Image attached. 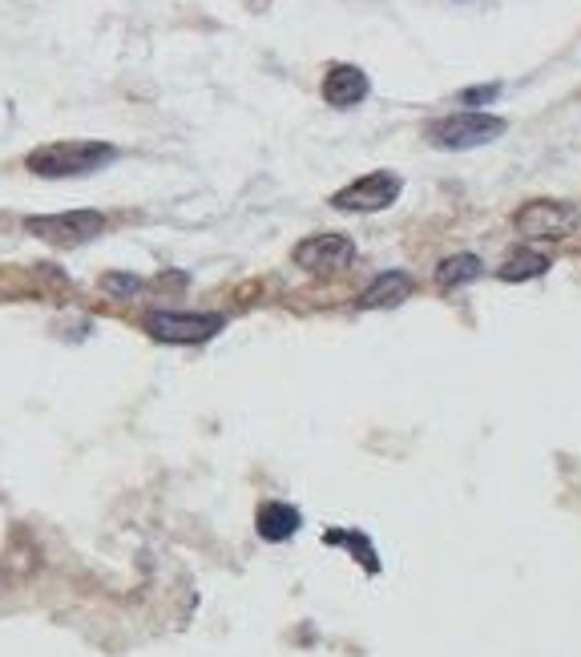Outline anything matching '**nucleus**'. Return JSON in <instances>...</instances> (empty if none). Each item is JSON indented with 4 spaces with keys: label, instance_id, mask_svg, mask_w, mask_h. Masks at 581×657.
I'll return each mask as SVG.
<instances>
[{
    "label": "nucleus",
    "instance_id": "ddd939ff",
    "mask_svg": "<svg viewBox=\"0 0 581 657\" xmlns=\"http://www.w3.org/2000/svg\"><path fill=\"white\" fill-rule=\"evenodd\" d=\"M328 545H347V552H352V557H359L368 573H380V557L371 552V540L364 537V533H344V528H331Z\"/></svg>",
    "mask_w": 581,
    "mask_h": 657
},
{
    "label": "nucleus",
    "instance_id": "f03ea898",
    "mask_svg": "<svg viewBox=\"0 0 581 657\" xmlns=\"http://www.w3.org/2000/svg\"><path fill=\"white\" fill-rule=\"evenodd\" d=\"M226 327V315L218 311H150L142 319V331L154 343H170V347H199L211 343Z\"/></svg>",
    "mask_w": 581,
    "mask_h": 657
},
{
    "label": "nucleus",
    "instance_id": "39448f33",
    "mask_svg": "<svg viewBox=\"0 0 581 657\" xmlns=\"http://www.w3.org/2000/svg\"><path fill=\"white\" fill-rule=\"evenodd\" d=\"M517 235L537 238V242H557V238H569L581 226L578 206L569 202H557V198H537V202H525L513 218Z\"/></svg>",
    "mask_w": 581,
    "mask_h": 657
},
{
    "label": "nucleus",
    "instance_id": "f257e3e1",
    "mask_svg": "<svg viewBox=\"0 0 581 657\" xmlns=\"http://www.w3.org/2000/svg\"><path fill=\"white\" fill-rule=\"evenodd\" d=\"M114 162H118V145L109 142H49L37 145L25 158V166L37 178L61 182V178H85V174L106 170Z\"/></svg>",
    "mask_w": 581,
    "mask_h": 657
},
{
    "label": "nucleus",
    "instance_id": "423d86ee",
    "mask_svg": "<svg viewBox=\"0 0 581 657\" xmlns=\"http://www.w3.org/2000/svg\"><path fill=\"white\" fill-rule=\"evenodd\" d=\"M400 190H404V182H400L396 170H371L364 178H356L352 186H344V190H335L331 206L347 214H380L396 202Z\"/></svg>",
    "mask_w": 581,
    "mask_h": 657
},
{
    "label": "nucleus",
    "instance_id": "9d476101",
    "mask_svg": "<svg viewBox=\"0 0 581 657\" xmlns=\"http://www.w3.org/2000/svg\"><path fill=\"white\" fill-rule=\"evenodd\" d=\"M299 525H304L299 509H295V504H283V500H266L263 509L254 513V528H259V537L271 540V545L290 540L295 533H299Z\"/></svg>",
    "mask_w": 581,
    "mask_h": 657
},
{
    "label": "nucleus",
    "instance_id": "1a4fd4ad",
    "mask_svg": "<svg viewBox=\"0 0 581 657\" xmlns=\"http://www.w3.org/2000/svg\"><path fill=\"white\" fill-rule=\"evenodd\" d=\"M412 290H416V283H412L408 271H383V275L371 278L368 290L356 299V307L359 311H392L408 299Z\"/></svg>",
    "mask_w": 581,
    "mask_h": 657
},
{
    "label": "nucleus",
    "instance_id": "4468645a",
    "mask_svg": "<svg viewBox=\"0 0 581 657\" xmlns=\"http://www.w3.org/2000/svg\"><path fill=\"white\" fill-rule=\"evenodd\" d=\"M145 283L138 275H126V271H109L106 278H102V290L106 295H114V299H130V295H138Z\"/></svg>",
    "mask_w": 581,
    "mask_h": 657
},
{
    "label": "nucleus",
    "instance_id": "9b49d317",
    "mask_svg": "<svg viewBox=\"0 0 581 657\" xmlns=\"http://www.w3.org/2000/svg\"><path fill=\"white\" fill-rule=\"evenodd\" d=\"M545 271H549V254L521 247L517 254L505 259L501 271H497V278H501V283H529V278H542Z\"/></svg>",
    "mask_w": 581,
    "mask_h": 657
},
{
    "label": "nucleus",
    "instance_id": "20e7f679",
    "mask_svg": "<svg viewBox=\"0 0 581 657\" xmlns=\"http://www.w3.org/2000/svg\"><path fill=\"white\" fill-rule=\"evenodd\" d=\"M109 218L102 211H66V214H37L25 218V230L49 247H85L97 235H106Z\"/></svg>",
    "mask_w": 581,
    "mask_h": 657
},
{
    "label": "nucleus",
    "instance_id": "2eb2a0df",
    "mask_svg": "<svg viewBox=\"0 0 581 657\" xmlns=\"http://www.w3.org/2000/svg\"><path fill=\"white\" fill-rule=\"evenodd\" d=\"M501 97V85L493 81V85H476V89H464L461 101L464 106H489V101H497Z\"/></svg>",
    "mask_w": 581,
    "mask_h": 657
},
{
    "label": "nucleus",
    "instance_id": "f8f14e48",
    "mask_svg": "<svg viewBox=\"0 0 581 657\" xmlns=\"http://www.w3.org/2000/svg\"><path fill=\"white\" fill-rule=\"evenodd\" d=\"M476 278H485V263L476 254H452V259L436 266V283L440 287H469Z\"/></svg>",
    "mask_w": 581,
    "mask_h": 657
},
{
    "label": "nucleus",
    "instance_id": "7ed1b4c3",
    "mask_svg": "<svg viewBox=\"0 0 581 657\" xmlns=\"http://www.w3.org/2000/svg\"><path fill=\"white\" fill-rule=\"evenodd\" d=\"M509 130L505 118L481 114V109H464V114H449V118H436L428 126V142L440 150H476V145L497 142Z\"/></svg>",
    "mask_w": 581,
    "mask_h": 657
},
{
    "label": "nucleus",
    "instance_id": "0eeeda50",
    "mask_svg": "<svg viewBox=\"0 0 581 657\" xmlns=\"http://www.w3.org/2000/svg\"><path fill=\"white\" fill-rule=\"evenodd\" d=\"M295 266L307 275H335L356 259V242L347 235H311L295 247Z\"/></svg>",
    "mask_w": 581,
    "mask_h": 657
},
{
    "label": "nucleus",
    "instance_id": "6e6552de",
    "mask_svg": "<svg viewBox=\"0 0 581 657\" xmlns=\"http://www.w3.org/2000/svg\"><path fill=\"white\" fill-rule=\"evenodd\" d=\"M368 93H371V81L359 65H331L328 77H323V101H328L331 109L359 106Z\"/></svg>",
    "mask_w": 581,
    "mask_h": 657
}]
</instances>
